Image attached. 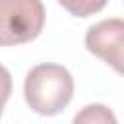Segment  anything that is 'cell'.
<instances>
[{"label": "cell", "instance_id": "cell-1", "mask_svg": "<svg viewBox=\"0 0 124 124\" xmlns=\"http://www.w3.org/2000/svg\"><path fill=\"white\" fill-rule=\"evenodd\" d=\"M23 95L31 110L43 116H54L70 105L74 97V78L60 64H37L25 76Z\"/></svg>", "mask_w": 124, "mask_h": 124}, {"label": "cell", "instance_id": "cell-2", "mask_svg": "<svg viewBox=\"0 0 124 124\" xmlns=\"http://www.w3.org/2000/svg\"><path fill=\"white\" fill-rule=\"evenodd\" d=\"M43 25L45 6L41 0H0V46L37 39Z\"/></svg>", "mask_w": 124, "mask_h": 124}, {"label": "cell", "instance_id": "cell-3", "mask_svg": "<svg viewBox=\"0 0 124 124\" xmlns=\"http://www.w3.org/2000/svg\"><path fill=\"white\" fill-rule=\"evenodd\" d=\"M85 46L124 76V19L108 17L91 25L85 33Z\"/></svg>", "mask_w": 124, "mask_h": 124}, {"label": "cell", "instance_id": "cell-4", "mask_svg": "<svg viewBox=\"0 0 124 124\" xmlns=\"http://www.w3.org/2000/svg\"><path fill=\"white\" fill-rule=\"evenodd\" d=\"M72 124H118L114 112L103 103L85 105L72 120Z\"/></svg>", "mask_w": 124, "mask_h": 124}, {"label": "cell", "instance_id": "cell-5", "mask_svg": "<svg viewBox=\"0 0 124 124\" xmlns=\"http://www.w3.org/2000/svg\"><path fill=\"white\" fill-rule=\"evenodd\" d=\"M64 10L76 17H89L107 6V0H58Z\"/></svg>", "mask_w": 124, "mask_h": 124}, {"label": "cell", "instance_id": "cell-6", "mask_svg": "<svg viewBox=\"0 0 124 124\" xmlns=\"http://www.w3.org/2000/svg\"><path fill=\"white\" fill-rule=\"evenodd\" d=\"M10 95H12V76H10L8 68L0 64V116H2L4 105L8 103Z\"/></svg>", "mask_w": 124, "mask_h": 124}]
</instances>
